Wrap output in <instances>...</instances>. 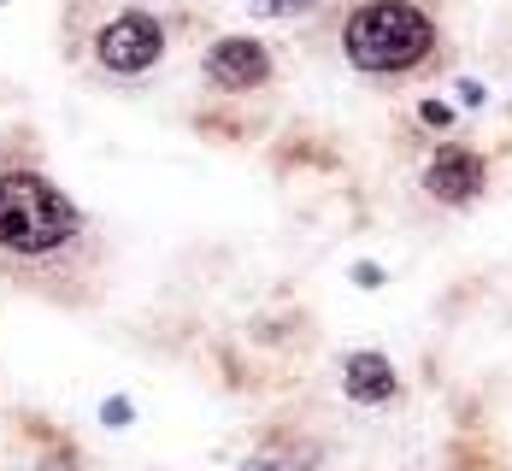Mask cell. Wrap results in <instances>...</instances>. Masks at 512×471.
I'll return each instance as SVG.
<instances>
[{"label":"cell","mask_w":512,"mask_h":471,"mask_svg":"<svg viewBox=\"0 0 512 471\" xmlns=\"http://www.w3.org/2000/svg\"><path fill=\"white\" fill-rule=\"evenodd\" d=\"M112 248L77 195L53 177L36 124H0V289L89 313L106 301Z\"/></svg>","instance_id":"cell-1"},{"label":"cell","mask_w":512,"mask_h":471,"mask_svg":"<svg viewBox=\"0 0 512 471\" xmlns=\"http://www.w3.org/2000/svg\"><path fill=\"white\" fill-rule=\"evenodd\" d=\"M312 48L377 95L430 89L454 71V0H324Z\"/></svg>","instance_id":"cell-2"},{"label":"cell","mask_w":512,"mask_h":471,"mask_svg":"<svg viewBox=\"0 0 512 471\" xmlns=\"http://www.w3.org/2000/svg\"><path fill=\"white\" fill-rule=\"evenodd\" d=\"M189 36H212L195 6L159 0H65L59 53L65 65L112 95H136L159 83V71L189 48Z\"/></svg>","instance_id":"cell-3"},{"label":"cell","mask_w":512,"mask_h":471,"mask_svg":"<svg viewBox=\"0 0 512 471\" xmlns=\"http://www.w3.org/2000/svg\"><path fill=\"white\" fill-rule=\"evenodd\" d=\"M195 77L206 89V106H254L283 83V59L265 36L248 30H212L201 42Z\"/></svg>","instance_id":"cell-4"},{"label":"cell","mask_w":512,"mask_h":471,"mask_svg":"<svg viewBox=\"0 0 512 471\" xmlns=\"http://www.w3.org/2000/svg\"><path fill=\"white\" fill-rule=\"evenodd\" d=\"M236 471H330V424L318 401H283L236 454Z\"/></svg>","instance_id":"cell-5"},{"label":"cell","mask_w":512,"mask_h":471,"mask_svg":"<svg viewBox=\"0 0 512 471\" xmlns=\"http://www.w3.org/2000/svg\"><path fill=\"white\" fill-rule=\"evenodd\" d=\"M495 189V159L483 142H471L460 130L430 136V148L418 159V195L436 212H471L483 207V195Z\"/></svg>","instance_id":"cell-6"},{"label":"cell","mask_w":512,"mask_h":471,"mask_svg":"<svg viewBox=\"0 0 512 471\" xmlns=\"http://www.w3.org/2000/svg\"><path fill=\"white\" fill-rule=\"evenodd\" d=\"M336 389L359 413H395L407 401V377L383 348H342L336 354Z\"/></svg>","instance_id":"cell-7"},{"label":"cell","mask_w":512,"mask_h":471,"mask_svg":"<svg viewBox=\"0 0 512 471\" xmlns=\"http://www.w3.org/2000/svg\"><path fill=\"white\" fill-rule=\"evenodd\" d=\"M436 471H507V454H501V442L489 430H460Z\"/></svg>","instance_id":"cell-8"},{"label":"cell","mask_w":512,"mask_h":471,"mask_svg":"<svg viewBox=\"0 0 512 471\" xmlns=\"http://www.w3.org/2000/svg\"><path fill=\"white\" fill-rule=\"evenodd\" d=\"M318 6L324 0H248V12L265 24H307V18H318Z\"/></svg>","instance_id":"cell-9"},{"label":"cell","mask_w":512,"mask_h":471,"mask_svg":"<svg viewBox=\"0 0 512 471\" xmlns=\"http://www.w3.org/2000/svg\"><path fill=\"white\" fill-rule=\"evenodd\" d=\"M495 71L501 77H512V0H507V12H501V24H495Z\"/></svg>","instance_id":"cell-10"},{"label":"cell","mask_w":512,"mask_h":471,"mask_svg":"<svg viewBox=\"0 0 512 471\" xmlns=\"http://www.w3.org/2000/svg\"><path fill=\"white\" fill-rule=\"evenodd\" d=\"M0 6H6V0H0Z\"/></svg>","instance_id":"cell-11"}]
</instances>
